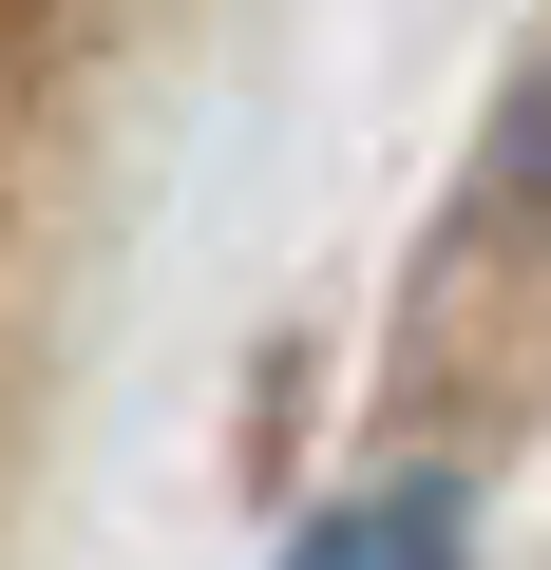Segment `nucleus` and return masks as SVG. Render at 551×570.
Returning a JSON list of instances; mask_svg holds the SVG:
<instances>
[{
	"label": "nucleus",
	"mask_w": 551,
	"mask_h": 570,
	"mask_svg": "<svg viewBox=\"0 0 551 570\" xmlns=\"http://www.w3.org/2000/svg\"><path fill=\"white\" fill-rule=\"evenodd\" d=\"M513 209H551V58H532V96H513Z\"/></svg>",
	"instance_id": "nucleus-2"
},
{
	"label": "nucleus",
	"mask_w": 551,
	"mask_h": 570,
	"mask_svg": "<svg viewBox=\"0 0 551 570\" xmlns=\"http://www.w3.org/2000/svg\"><path fill=\"white\" fill-rule=\"evenodd\" d=\"M286 570H475V513H456V475H381V494L305 513Z\"/></svg>",
	"instance_id": "nucleus-1"
}]
</instances>
